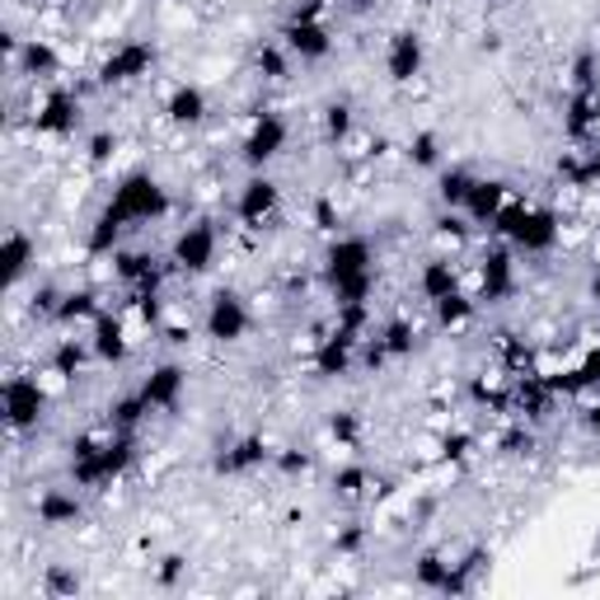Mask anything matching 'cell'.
Returning a JSON list of instances; mask_svg holds the SVG:
<instances>
[{"label": "cell", "mask_w": 600, "mask_h": 600, "mask_svg": "<svg viewBox=\"0 0 600 600\" xmlns=\"http://www.w3.org/2000/svg\"><path fill=\"white\" fill-rule=\"evenodd\" d=\"M76 127H80V94H71V90H52L48 99L38 103L33 132H42V137H71Z\"/></svg>", "instance_id": "12"}, {"label": "cell", "mask_w": 600, "mask_h": 600, "mask_svg": "<svg viewBox=\"0 0 600 600\" xmlns=\"http://www.w3.org/2000/svg\"><path fill=\"white\" fill-rule=\"evenodd\" d=\"M132 464H137V441L132 432H113L109 441H103V474H109V488L118 479L132 474Z\"/></svg>", "instance_id": "27"}, {"label": "cell", "mask_w": 600, "mask_h": 600, "mask_svg": "<svg viewBox=\"0 0 600 600\" xmlns=\"http://www.w3.org/2000/svg\"><path fill=\"white\" fill-rule=\"evenodd\" d=\"M57 306H61V291H52V287H42L33 296V314H52L57 319Z\"/></svg>", "instance_id": "53"}, {"label": "cell", "mask_w": 600, "mask_h": 600, "mask_svg": "<svg viewBox=\"0 0 600 600\" xmlns=\"http://www.w3.org/2000/svg\"><path fill=\"white\" fill-rule=\"evenodd\" d=\"M71 479H76V488H109V474H103V441L76 437V446H71Z\"/></svg>", "instance_id": "23"}, {"label": "cell", "mask_w": 600, "mask_h": 600, "mask_svg": "<svg viewBox=\"0 0 600 600\" xmlns=\"http://www.w3.org/2000/svg\"><path fill=\"white\" fill-rule=\"evenodd\" d=\"M164 118L174 127H198L207 118V94L198 90V84H179V90L164 99Z\"/></svg>", "instance_id": "25"}, {"label": "cell", "mask_w": 600, "mask_h": 600, "mask_svg": "<svg viewBox=\"0 0 600 600\" xmlns=\"http://www.w3.org/2000/svg\"><path fill=\"white\" fill-rule=\"evenodd\" d=\"M90 352L103 361V367H122L127 357H132V342H127V324L118 314L103 310L94 324H90Z\"/></svg>", "instance_id": "17"}, {"label": "cell", "mask_w": 600, "mask_h": 600, "mask_svg": "<svg viewBox=\"0 0 600 600\" xmlns=\"http://www.w3.org/2000/svg\"><path fill=\"white\" fill-rule=\"evenodd\" d=\"M277 207H282V188H277L268 174H253L244 188H240V202H234V217H240L244 230H263Z\"/></svg>", "instance_id": "9"}, {"label": "cell", "mask_w": 600, "mask_h": 600, "mask_svg": "<svg viewBox=\"0 0 600 600\" xmlns=\"http://www.w3.org/2000/svg\"><path fill=\"white\" fill-rule=\"evenodd\" d=\"M99 314H103L99 291L80 287V291H67V296H61V306H57V324H94Z\"/></svg>", "instance_id": "29"}, {"label": "cell", "mask_w": 600, "mask_h": 600, "mask_svg": "<svg viewBox=\"0 0 600 600\" xmlns=\"http://www.w3.org/2000/svg\"><path fill=\"white\" fill-rule=\"evenodd\" d=\"M587 427H591V432H596V441H600V399H596L591 409H587Z\"/></svg>", "instance_id": "58"}, {"label": "cell", "mask_w": 600, "mask_h": 600, "mask_svg": "<svg viewBox=\"0 0 600 600\" xmlns=\"http://www.w3.org/2000/svg\"><path fill=\"white\" fill-rule=\"evenodd\" d=\"M450 291H460V272H456V263H450V259L422 263V272H418V296L437 306V300L450 296Z\"/></svg>", "instance_id": "26"}, {"label": "cell", "mask_w": 600, "mask_h": 600, "mask_svg": "<svg viewBox=\"0 0 600 600\" xmlns=\"http://www.w3.org/2000/svg\"><path fill=\"white\" fill-rule=\"evenodd\" d=\"M596 132H600V90H572L563 109V137L591 141Z\"/></svg>", "instance_id": "18"}, {"label": "cell", "mask_w": 600, "mask_h": 600, "mask_svg": "<svg viewBox=\"0 0 600 600\" xmlns=\"http://www.w3.org/2000/svg\"><path fill=\"white\" fill-rule=\"evenodd\" d=\"M217 249H221V234L211 221H192L179 230L174 240V268L188 272V277H202L211 272V263H217Z\"/></svg>", "instance_id": "4"}, {"label": "cell", "mask_w": 600, "mask_h": 600, "mask_svg": "<svg viewBox=\"0 0 600 600\" xmlns=\"http://www.w3.org/2000/svg\"><path fill=\"white\" fill-rule=\"evenodd\" d=\"M507 183L502 179H474V188H469V198H464V217H469V226H488L492 230V221H498V211L507 207Z\"/></svg>", "instance_id": "20"}, {"label": "cell", "mask_w": 600, "mask_h": 600, "mask_svg": "<svg viewBox=\"0 0 600 600\" xmlns=\"http://www.w3.org/2000/svg\"><path fill=\"white\" fill-rule=\"evenodd\" d=\"M48 413V390L33 376H10L6 380V422L10 432H33Z\"/></svg>", "instance_id": "6"}, {"label": "cell", "mask_w": 600, "mask_h": 600, "mask_svg": "<svg viewBox=\"0 0 600 600\" xmlns=\"http://www.w3.org/2000/svg\"><path fill=\"white\" fill-rule=\"evenodd\" d=\"M498 352H502V367H507L511 376H526V371H530V348H526V338L498 333Z\"/></svg>", "instance_id": "39"}, {"label": "cell", "mask_w": 600, "mask_h": 600, "mask_svg": "<svg viewBox=\"0 0 600 600\" xmlns=\"http://www.w3.org/2000/svg\"><path fill=\"white\" fill-rule=\"evenodd\" d=\"M183 384H188V371L179 367V361H160V367L141 380V399L150 403V413H169L179 403Z\"/></svg>", "instance_id": "16"}, {"label": "cell", "mask_w": 600, "mask_h": 600, "mask_svg": "<svg viewBox=\"0 0 600 600\" xmlns=\"http://www.w3.org/2000/svg\"><path fill=\"white\" fill-rule=\"evenodd\" d=\"M469 188H474V174H469V169H446V174L437 179V198H441L450 211H460L464 198H469Z\"/></svg>", "instance_id": "37"}, {"label": "cell", "mask_w": 600, "mask_h": 600, "mask_svg": "<svg viewBox=\"0 0 600 600\" xmlns=\"http://www.w3.org/2000/svg\"><path fill=\"white\" fill-rule=\"evenodd\" d=\"M272 464L282 469V474H306V469L314 464L310 450H282V456H272Z\"/></svg>", "instance_id": "48"}, {"label": "cell", "mask_w": 600, "mask_h": 600, "mask_svg": "<svg viewBox=\"0 0 600 600\" xmlns=\"http://www.w3.org/2000/svg\"><path fill=\"white\" fill-rule=\"evenodd\" d=\"M422 61H427V48L422 38L413 29H403L390 38V48H384V76H390L394 84H409L422 76Z\"/></svg>", "instance_id": "14"}, {"label": "cell", "mask_w": 600, "mask_h": 600, "mask_svg": "<svg viewBox=\"0 0 600 600\" xmlns=\"http://www.w3.org/2000/svg\"><path fill=\"white\" fill-rule=\"evenodd\" d=\"M42 591H48L52 600H67V596L80 591V577L71 568H48V572H42Z\"/></svg>", "instance_id": "41"}, {"label": "cell", "mask_w": 600, "mask_h": 600, "mask_svg": "<svg viewBox=\"0 0 600 600\" xmlns=\"http://www.w3.org/2000/svg\"><path fill=\"white\" fill-rule=\"evenodd\" d=\"M469 446H474V437H469V432H456V437H446V441H441V456H446L450 464H460V460L469 456Z\"/></svg>", "instance_id": "51"}, {"label": "cell", "mask_w": 600, "mask_h": 600, "mask_svg": "<svg viewBox=\"0 0 600 600\" xmlns=\"http://www.w3.org/2000/svg\"><path fill=\"white\" fill-rule=\"evenodd\" d=\"M84 367V342L80 338H61L52 348V376L57 380H76Z\"/></svg>", "instance_id": "36"}, {"label": "cell", "mask_w": 600, "mask_h": 600, "mask_svg": "<svg viewBox=\"0 0 600 600\" xmlns=\"http://www.w3.org/2000/svg\"><path fill=\"white\" fill-rule=\"evenodd\" d=\"M314 230H338V211H333V202H314Z\"/></svg>", "instance_id": "56"}, {"label": "cell", "mask_w": 600, "mask_h": 600, "mask_svg": "<svg viewBox=\"0 0 600 600\" xmlns=\"http://www.w3.org/2000/svg\"><path fill=\"white\" fill-rule=\"evenodd\" d=\"M113 277L122 287H132V296L137 291H160V263L150 259V253H141V249H118L113 253Z\"/></svg>", "instance_id": "19"}, {"label": "cell", "mask_w": 600, "mask_h": 600, "mask_svg": "<svg viewBox=\"0 0 600 600\" xmlns=\"http://www.w3.org/2000/svg\"><path fill=\"white\" fill-rule=\"evenodd\" d=\"M488 563V553L483 549H474V553H464L460 563H450V577H446V587H441V596H464L469 587H474V572Z\"/></svg>", "instance_id": "34"}, {"label": "cell", "mask_w": 600, "mask_h": 600, "mask_svg": "<svg viewBox=\"0 0 600 600\" xmlns=\"http://www.w3.org/2000/svg\"><path fill=\"white\" fill-rule=\"evenodd\" d=\"M517 291V263H511V249L492 244L479 259V306H502V300Z\"/></svg>", "instance_id": "8"}, {"label": "cell", "mask_w": 600, "mask_h": 600, "mask_svg": "<svg viewBox=\"0 0 600 600\" xmlns=\"http://www.w3.org/2000/svg\"><path fill=\"white\" fill-rule=\"evenodd\" d=\"M249 306L234 291H217L207 306V338L211 342H240L249 333Z\"/></svg>", "instance_id": "11"}, {"label": "cell", "mask_w": 600, "mask_h": 600, "mask_svg": "<svg viewBox=\"0 0 600 600\" xmlns=\"http://www.w3.org/2000/svg\"><path fill=\"white\" fill-rule=\"evenodd\" d=\"M156 42H146V38H132V42H122V48H113L109 57H103V67H99V84L103 90H122V84H137L141 76L156 71Z\"/></svg>", "instance_id": "3"}, {"label": "cell", "mask_w": 600, "mask_h": 600, "mask_svg": "<svg viewBox=\"0 0 600 600\" xmlns=\"http://www.w3.org/2000/svg\"><path fill=\"white\" fill-rule=\"evenodd\" d=\"M329 437H333L338 446H348V450H352V446L361 441V418H357L352 409H342V413H333V418H329Z\"/></svg>", "instance_id": "42"}, {"label": "cell", "mask_w": 600, "mask_h": 600, "mask_svg": "<svg viewBox=\"0 0 600 600\" xmlns=\"http://www.w3.org/2000/svg\"><path fill=\"white\" fill-rule=\"evenodd\" d=\"M446 577H450V563L441 559L437 549H427L422 559L413 563V582H418L422 591H441V587H446Z\"/></svg>", "instance_id": "38"}, {"label": "cell", "mask_w": 600, "mask_h": 600, "mask_svg": "<svg viewBox=\"0 0 600 600\" xmlns=\"http://www.w3.org/2000/svg\"><path fill=\"white\" fill-rule=\"evenodd\" d=\"M179 577H183V559H179V553H169V559H160V582H164V587H174Z\"/></svg>", "instance_id": "55"}, {"label": "cell", "mask_w": 600, "mask_h": 600, "mask_svg": "<svg viewBox=\"0 0 600 600\" xmlns=\"http://www.w3.org/2000/svg\"><path fill=\"white\" fill-rule=\"evenodd\" d=\"M357 549H361V530H357V526L342 530V534H338V553H357Z\"/></svg>", "instance_id": "57"}, {"label": "cell", "mask_w": 600, "mask_h": 600, "mask_svg": "<svg viewBox=\"0 0 600 600\" xmlns=\"http://www.w3.org/2000/svg\"><path fill=\"white\" fill-rule=\"evenodd\" d=\"M572 371H577V380H582V390H600V348H591L582 357V367H572Z\"/></svg>", "instance_id": "49"}, {"label": "cell", "mask_w": 600, "mask_h": 600, "mask_svg": "<svg viewBox=\"0 0 600 600\" xmlns=\"http://www.w3.org/2000/svg\"><path fill=\"white\" fill-rule=\"evenodd\" d=\"M367 488H371V469H361V464H342L338 474H333V492H338V498H361Z\"/></svg>", "instance_id": "40"}, {"label": "cell", "mask_w": 600, "mask_h": 600, "mask_svg": "<svg viewBox=\"0 0 600 600\" xmlns=\"http://www.w3.org/2000/svg\"><path fill=\"white\" fill-rule=\"evenodd\" d=\"M553 403H559V394H553L549 376H511V413H517L521 422H544L553 413Z\"/></svg>", "instance_id": "10"}, {"label": "cell", "mask_w": 600, "mask_h": 600, "mask_svg": "<svg viewBox=\"0 0 600 600\" xmlns=\"http://www.w3.org/2000/svg\"><path fill=\"white\" fill-rule=\"evenodd\" d=\"M367 272H376V249H371V240L342 234V240L329 244V253H324V282H329V291L342 287V282H352V277H367Z\"/></svg>", "instance_id": "5"}, {"label": "cell", "mask_w": 600, "mask_h": 600, "mask_svg": "<svg viewBox=\"0 0 600 600\" xmlns=\"http://www.w3.org/2000/svg\"><path fill=\"white\" fill-rule=\"evenodd\" d=\"M474 306L479 300H469L464 291H450V296L437 300V324L441 329H464L469 319H474Z\"/></svg>", "instance_id": "33"}, {"label": "cell", "mask_w": 600, "mask_h": 600, "mask_svg": "<svg viewBox=\"0 0 600 600\" xmlns=\"http://www.w3.org/2000/svg\"><path fill=\"white\" fill-rule=\"evenodd\" d=\"M122 230H132V226H127V217L113 202H103V211L90 226V240H84V253H90V259H113L118 244H122Z\"/></svg>", "instance_id": "21"}, {"label": "cell", "mask_w": 600, "mask_h": 600, "mask_svg": "<svg viewBox=\"0 0 600 600\" xmlns=\"http://www.w3.org/2000/svg\"><path fill=\"white\" fill-rule=\"evenodd\" d=\"M502 450H511V456H530V450H534V437L526 432V427H517V432H507V437H502Z\"/></svg>", "instance_id": "52"}, {"label": "cell", "mask_w": 600, "mask_h": 600, "mask_svg": "<svg viewBox=\"0 0 600 600\" xmlns=\"http://www.w3.org/2000/svg\"><path fill=\"white\" fill-rule=\"evenodd\" d=\"M272 460V450L263 437H240L226 446V456H217V474H253Z\"/></svg>", "instance_id": "22"}, {"label": "cell", "mask_w": 600, "mask_h": 600, "mask_svg": "<svg viewBox=\"0 0 600 600\" xmlns=\"http://www.w3.org/2000/svg\"><path fill=\"white\" fill-rule=\"evenodd\" d=\"M469 394H474L483 409H492V413H511V390H498V384H488V380H474V384H469Z\"/></svg>", "instance_id": "43"}, {"label": "cell", "mask_w": 600, "mask_h": 600, "mask_svg": "<svg viewBox=\"0 0 600 600\" xmlns=\"http://www.w3.org/2000/svg\"><path fill=\"white\" fill-rule=\"evenodd\" d=\"M348 132H352V109L348 103H329L324 109V137L329 141H348Z\"/></svg>", "instance_id": "44"}, {"label": "cell", "mask_w": 600, "mask_h": 600, "mask_svg": "<svg viewBox=\"0 0 600 600\" xmlns=\"http://www.w3.org/2000/svg\"><path fill=\"white\" fill-rule=\"evenodd\" d=\"M287 137H291L287 118H282V113H272V109H263L259 118H253L249 137H244V164H249V169L272 164V160L287 150Z\"/></svg>", "instance_id": "7"}, {"label": "cell", "mask_w": 600, "mask_h": 600, "mask_svg": "<svg viewBox=\"0 0 600 600\" xmlns=\"http://www.w3.org/2000/svg\"><path fill=\"white\" fill-rule=\"evenodd\" d=\"M84 521V507L76 492L67 488H48L38 498V526H48V530H61V526H80Z\"/></svg>", "instance_id": "24"}, {"label": "cell", "mask_w": 600, "mask_h": 600, "mask_svg": "<svg viewBox=\"0 0 600 600\" xmlns=\"http://www.w3.org/2000/svg\"><path fill=\"white\" fill-rule=\"evenodd\" d=\"M380 348H384V357H413L418 333H413L409 319H390V324L380 329Z\"/></svg>", "instance_id": "35"}, {"label": "cell", "mask_w": 600, "mask_h": 600, "mask_svg": "<svg viewBox=\"0 0 600 600\" xmlns=\"http://www.w3.org/2000/svg\"><path fill=\"white\" fill-rule=\"evenodd\" d=\"M33 253H38V249H33V240H29L24 230H10V234H6V253H0V263H6V287H14L19 277L33 268Z\"/></svg>", "instance_id": "31"}, {"label": "cell", "mask_w": 600, "mask_h": 600, "mask_svg": "<svg viewBox=\"0 0 600 600\" xmlns=\"http://www.w3.org/2000/svg\"><path fill=\"white\" fill-rule=\"evenodd\" d=\"M146 413H150V403L141 399V390L137 394H118L109 403V427H113V432H137Z\"/></svg>", "instance_id": "32"}, {"label": "cell", "mask_w": 600, "mask_h": 600, "mask_svg": "<svg viewBox=\"0 0 600 600\" xmlns=\"http://www.w3.org/2000/svg\"><path fill=\"white\" fill-rule=\"evenodd\" d=\"M437 234H441V240H450V244H460L464 234H469V217H464V211H460V217L450 211V217H441V221H437Z\"/></svg>", "instance_id": "50"}, {"label": "cell", "mask_w": 600, "mask_h": 600, "mask_svg": "<svg viewBox=\"0 0 600 600\" xmlns=\"http://www.w3.org/2000/svg\"><path fill=\"white\" fill-rule=\"evenodd\" d=\"M357 333H348V329H333L329 338H319V348H314V357H310V367H314V376L319 380H338V376H348L352 371V357H357Z\"/></svg>", "instance_id": "13"}, {"label": "cell", "mask_w": 600, "mask_h": 600, "mask_svg": "<svg viewBox=\"0 0 600 600\" xmlns=\"http://www.w3.org/2000/svg\"><path fill=\"white\" fill-rule=\"evenodd\" d=\"M492 234H502L511 249L521 253H549L559 244V217L549 207H530V202H507L492 221Z\"/></svg>", "instance_id": "1"}, {"label": "cell", "mask_w": 600, "mask_h": 600, "mask_svg": "<svg viewBox=\"0 0 600 600\" xmlns=\"http://www.w3.org/2000/svg\"><path fill=\"white\" fill-rule=\"evenodd\" d=\"M596 553H600V540H596Z\"/></svg>", "instance_id": "60"}, {"label": "cell", "mask_w": 600, "mask_h": 600, "mask_svg": "<svg viewBox=\"0 0 600 600\" xmlns=\"http://www.w3.org/2000/svg\"><path fill=\"white\" fill-rule=\"evenodd\" d=\"M109 202L127 217V226H150V221L169 217V192L160 188L156 174H146V169H137V174H122Z\"/></svg>", "instance_id": "2"}, {"label": "cell", "mask_w": 600, "mask_h": 600, "mask_svg": "<svg viewBox=\"0 0 600 600\" xmlns=\"http://www.w3.org/2000/svg\"><path fill=\"white\" fill-rule=\"evenodd\" d=\"M409 160H413V164H422V169H432V164L441 160L437 137H432V132H418V137L409 141Z\"/></svg>", "instance_id": "46"}, {"label": "cell", "mask_w": 600, "mask_h": 600, "mask_svg": "<svg viewBox=\"0 0 600 600\" xmlns=\"http://www.w3.org/2000/svg\"><path fill=\"white\" fill-rule=\"evenodd\" d=\"M113 150H118V137H109V132H99V137L90 141V160H94V164H103V160H109V156H113Z\"/></svg>", "instance_id": "54"}, {"label": "cell", "mask_w": 600, "mask_h": 600, "mask_svg": "<svg viewBox=\"0 0 600 600\" xmlns=\"http://www.w3.org/2000/svg\"><path fill=\"white\" fill-rule=\"evenodd\" d=\"M559 174H563L572 188L600 183V137H591V146L582 150V156H563V160H559Z\"/></svg>", "instance_id": "28"}, {"label": "cell", "mask_w": 600, "mask_h": 600, "mask_svg": "<svg viewBox=\"0 0 600 600\" xmlns=\"http://www.w3.org/2000/svg\"><path fill=\"white\" fill-rule=\"evenodd\" d=\"M282 48L291 52V57H300V61H324L329 52H333V38H329V29L319 24V19H291V24L282 29Z\"/></svg>", "instance_id": "15"}, {"label": "cell", "mask_w": 600, "mask_h": 600, "mask_svg": "<svg viewBox=\"0 0 600 600\" xmlns=\"http://www.w3.org/2000/svg\"><path fill=\"white\" fill-rule=\"evenodd\" d=\"M57 67H61V57H57L52 42L29 38L24 48H19V71H24V76H33V80H52Z\"/></svg>", "instance_id": "30"}, {"label": "cell", "mask_w": 600, "mask_h": 600, "mask_svg": "<svg viewBox=\"0 0 600 600\" xmlns=\"http://www.w3.org/2000/svg\"><path fill=\"white\" fill-rule=\"evenodd\" d=\"M591 300H596V306H600V272L591 277Z\"/></svg>", "instance_id": "59"}, {"label": "cell", "mask_w": 600, "mask_h": 600, "mask_svg": "<svg viewBox=\"0 0 600 600\" xmlns=\"http://www.w3.org/2000/svg\"><path fill=\"white\" fill-rule=\"evenodd\" d=\"M596 57L591 52H577L572 57V71H568V80H572V90H596Z\"/></svg>", "instance_id": "45"}, {"label": "cell", "mask_w": 600, "mask_h": 600, "mask_svg": "<svg viewBox=\"0 0 600 600\" xmlns=\"http://www.w3.org/2000/svg\"><path fill=\"white\" fill-rule=\"evenodd\" d=\"M259 76L287 80V52H282V48H263V52H259Z\"/></svg>", "instance_id": "47"}]
</instances>
